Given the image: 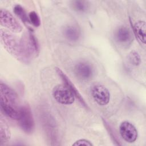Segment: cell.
I'll list each match as a JSON object with an SVG mask.
<instances>
[{"mask_svg":"<svg viewBox=\"0 0 146 146\" xmlns=\"http://www.w3.org/2000/svg\"><path fill=\"white\" fill-rule=\"evenodd\" d=\"M133 31L138 40L142 43H145V22L143 21H137L133 25Z\"/></svg>","mask_w":146,"mask_h":146,"instance_id":"13","label":"cell"},{"mask_svg":"<svg viewBox=\"0 0 146 146\" xmlns=\"http://www.w3.org/2000/svg\"><path fill=\"white\" fill-rule=\"evenodd\" d=\"M91 94L94 101L100 106L108 104L110 100V93L103 85L96 84L91 88Z\"/></svg>","mask_w":146,"mask_h":146,"instance_id":"5","label":"cell"},{"mask_svg":"<svg viewBox=\"0 0 146 146\" xmlns=\"http://www.w3.org/2000/svg\"><path fill=\"white\" fill-rule=\"evenodd\" d=\"M20 115L18 119L21 128L26 133H31L34 129V121L31 108L28 104L20 107Z\"/></svg>","mask_w":146,"mask_h":146,"instance_id":"2","label":"cell"},{"mask_svg":"<svg viewBox=\"0 0 146 146\" xmlns=\"http://www.w3.org/2000/svg\"><path fill=\"white\" fill-rule=\"evenodd\" d=\"M71 6L74 10L80 13L86 12L88 9V2L85 1H73Z\"/></svg>","mask_w":146,"mask_h":146,"instance_id":"16","label":"cell"},{"mask_svg":"<svg viewBox=\"0 0 146 146\" xmlns=\"http://www.w3.org/2000/svg\"><path fill=\"white\" fill-rule=\"evenodd\" d=\"M29 18L30 22L35 27H39L40 25V19L38 15V14L34 11H32L29 14Z\"/></svg>","mask_w":146,"mask_h":146,"instance_id":"19","label":"cell"},{"mask_svg":"<svg viewBox=\"0 0 146 146\" xmlns=\"http://www.w3.org/2000/svg\"><path fill=\"white\" fill-rule=\"evenodd\" d=\"M128 59L130 63L133 66H139L141 63V58L139 53L135 50L131 51L128 55Z\"/></svg>","mask_w":146,"mask_h":146,"instance_id":"18","label":"cell"},{"mask_svg":"<svg viewBox=\"0 0 146 146\" xmlns=\"http://www.w3.org/2000/svg\"><path fill=\"white\" fill-rule=\"evenodd\" d=\"M94 144L88 140L81 139L76 140L72 144V145L79 146V145H86V146H92Z\"/></svg>","mask_w":146,"mask_h":146,"instance_id":"20","label":"cell"},{"mask_svg":"<svg viewBox=\"0 0 146 146\" xmlns=\"http://www.w3.org/2000/svg\"><path fill=\"white\" fill-rule=\"evenodd\" d=\"M0 102L19 108L18 106V98L17 94L10 87L2 82L0 83Z\"/></svg>","mask_w":146,"mask_h":146,"instance_id":"9","label":"cell"},{"mask_svg":"<svg viewBox=\"0 0 146 146\" xmlns=\"http://www.w3.org/2000/svg\"><path fill=\"white\" fill-rule=\"evenodd\" d=\"M14 13L25 24L30 22L29 15L27 16L25 9L21 5H16L14 7Z\"/></svg>","mask_w":146,"mask_h":146,"instance_id":"15","label":"cell"},{"mask_svg":"<svg viewBox=\"0 0 146 146\" xmlns=\"http://www.w3.org/2000/svg\"><path fill=\"white\" fill-rule=\"evenodd\" d=\"M10 138V132L8 126L3 123L2 120H1L0 125V142L1 145L7 142Z\"/></svg>","mask_w":146,"mask_h":146,"instance_id":"14","label":"cell"},{"mask_svg":"<svg viewBox=\"0 0 146 146\" xmlns=\"http://www.w3.org/2000/svg\"><path fill=\"white\" fill-rule=\"evenodd\" d=\"M63 33L64 36L71 42L78 41L81 36L80 29L74 25L66 26L63 29Z\"/></svg>","mask_w":146,"mask_h":146,"instance_id":"11","label":"cell"},{"mask_svg":"<svg viewBox=\"0 0 146 146\" xmlns=\"http://www.w3.org/2000/svg\"><path fill=\"white\" fill-rule=\"evenodd\" d=\"M114 39L119 45L127 47L132 43L133 36L128 27L121 26L115 31Z\"/></svg>","mask_w":146,"mask_h":146,"instance_id":"6","label":"cell"},{"mask_svg":"<svg viewBox=\"0 0 146 146\" xmlns=\"http://www.w3.org/2000/svg\"><path fill=\"white\" fill-rule=\"evenodd\" d=\"M119 132L123 140L129 143L135 142L138 137V132L136 128L128 121H124L120 124Z\"/></svg>","mask_w":146,"mask_h":146,"instance_id":"8","label":"cell"},{"mask_svg":"<svg viewBox=\"0 0 146 146\" xmlns=\"http://www.w3.org/2000/svg\"><path fill=\"white\" fill-rule=\"evenodd\" d=\"M52 96L59 103L63 105H70L75 101L73 93L64 84H58L52 90Z\"/></svg>","mask_w":146,"mask_h":146,"instance_id":"3","label":"cell"},{"mask_svg":"<svg viewBox=\"0 0 146 146\" xmlns=\"http://www.w3.org/2000/svg\"><path fill=\"white\" fill-rule=\"evenodd\" d=\"M29 42H30L33 53H34L35 55H38L39 52V43L37 40V39L33 33V31L31 30L29 31Z\"/></svg>","mask_w":146,"mask_h":146,"instance_id":"17","label":"cell"},{"mask_svg":"<svg viewBox=\"0 0 146 146\" xmlns=\"http://www.w3.org/2000/svg\"><path fill=\"white\" fill-rule=\"evenodd\" d=\"M0 106L1 111L5 115L12 119L18 120L20 115V107L17 108L2 102H0Z\"/></svg>","mask_w":146,"mask_h":146,"instance_id":"12","label":"cell"},{"mask_svg":"<svg viewBox=\"0 0 146 146\" xmlns=\"http://www.w3.org/2000/svg\"><path fill=\"white\" fill-rule=\"evenodd\" d=\"M55 70L58 76L61 78V79L63 82L64 84L66 85L68 87V88L73 93L75 97L79 100V102L81 103V104L85 108H88L87 104H86L84 99L83 98L80 94L78 90L76 89L75 85L72 83L71 80L68 78V76L59 68H58V67L55 68Z\"/></svg>","mask_w":146,"mask_h":146,"instance_id":"10","label":"cell"},{"mask_svg":"<svg viewBox=\"0 0 146 146\" xmlns=\"http://www.w3.org/2000/svg\"><path fill=\"white\" fill-rule=\"evenodd\" d=\"M0 23L14 33H20L22 30V26L19 22L10 12L4 9L0 10Z\"/></svg>","mask_w":146,"mask_h":146,"instance_id":"4","label":"cell"},{"mask_svg":"<svg viewBox=\"0 0 146 146\" xmlns=\"http://www.w3.org/2000/svg\"><path fill=\"white\" fill-rule=\"evenodd\" d=\"M1 40L4 48L18 60L24 63L29 62L33 51L26 37L19 41L10 33L1 29Z\"/></svg>","mask_w":146,"mask_h":146,"instance_id":"1","label":"cell"},{"mask_svg":"<svg viewBox=\"0 0 146 146\" xmlns=\"http://www.w3.org/2000/svg\"><path fill=\"white\" fill-rule=\"evenodd\" d=\"M74 72L78 78L82 80L91 79L94 75V70L92 64L87 61H80L74 67Z\"/></svg>","mask_w":146,"mask_h":146,"instance_id":"7","label":"cell"}]
</instances>
